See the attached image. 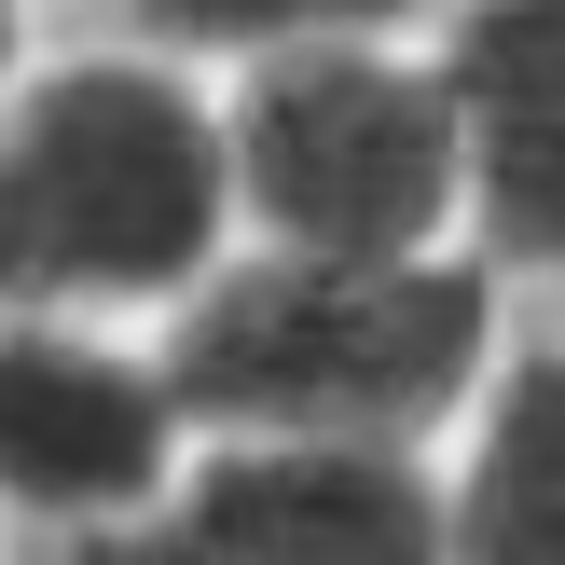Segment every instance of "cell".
I'll list each match as a JSON object with an SVG mask.
<instances>
[{"label": "cell", "mask_w": 565, "mask_h": 565, "mask_svg": "<svg viewBox=\"0 0 565 565\" xmlns=\"http://www.w3.org/2000/svg\"><path fill=\"white\" fill-rule=\"evenodd\" d=\"M235 138L221 70L166 42H70L0 83V303L152 331L235 248Z\"/></svg>", "instance_id": "6da1fadb"}, {"label": "cell", "mask_w": 565, "mask_h": 565, "mask_svg": "<svg viewBox=\"0 0 565 565\" xmlns=\"http://www.w3.org/2000/svg\"><path fill=\"white\" fill-rule=\"evenodd\" d=\"M193 428H386L441 441L511 345V290L483 248H263L235 235L152 318Z\"/></svg>", "instance_id": "7a4b0ae2"}, {"label": "cell", "mask_w": 565, "mask_h": 565, "mask_svg": "<svg viewBox=\"0 0 565 565\" xmlns=\"http://www.w3.org/2000/svg\"><path fill=\"white\" fill-rule=\"evenodd\" d=\"M235 221L263 248H469V138L428 28H345L221 70Z\"/></svg>", "instance_id": "3957f363"}, {"label": "cell", "mask_w": 565, "mask_h": 565, "mask_svg": "<svg viewBox=\"0 0 565 565\" xmlns=\"http://www.w3.org/2000/svg\"><path fill=\"white\" fill-rule=\"evenodd\" d=\"M28 565H441V441L386 428H193L138 524Z\"/></svg>", "instance_id": "277c9868"}, {"label": "cell", "mask_w": 565, "mask_h": 565, "mask_svg": "<svg viewBox=\"0 0 565 565\" xmlns=\"http://www.w3.org/2000/svg\"><path fill=\"white\" fill-rule=\"evenodd\" d=\"M193 456V414L138 318L0 303V524L14 552H70L138 524Z\"/></svg>", "instance_id": "5b68a950"}, {"label": "cell", "mask_w": 565, "mask_h": 565, "mask_svg": "<svg viewBox=\"0 0 565 565\" xmlns=\"http://www.w3.org/2000/svg\"><path fill=\"white\" fill-rule=\"evenodd\" d=\"M428 42L469 138V248L497 290H565V0H441Z\"/></svg>", "instance_id": "8992f818"}, {"label": "cell", "mask_w": 565, "mask_h": 565, "mask_svg": "<svg viewBox=\"0 0 565 565\" xmlns=\"http://www.w3.org/2000/svg\"><path fill=\"white\" fill-rule=\"evenodd\" d=\"M441 565H565V345H497L441 428Z\"/></svg>", "instance_id": "52a82bcc"}, {"label": "cell", "mask_w": 565, "mask_h": 565, "mask_svg": "<svg viewBox=\"0 0 565 565\" xmlns=\"http://www.w3.org/2000/svg\"><path fill=\"white\" fill-rule=\"evenodd\" d=\"M441 0H125L138 42L193 55V70H235V55H276V42H345V28H428Z\"/></svg>", "instance_id": "ba28073f"}, {"label": "cell", "mask_w": 565, "mask_h": 565, "mask_svg": "<svg viewBox=\"0 0 565 565\" xmlns=\"http://www.w3.org/2000/svg\"><path fill=\"white\" fill-rule=\"evenodd\" d=\"M28 70V0H0V83Z\"/></svg>", "instance_id": "9c48e42d"}, {"label": "cell", "mask_w": 565, "mask_h": 565, "mask_svg": "<svg viewBox=\"0 0 565 565\" xmlns=\"http://www.w3.org/2000/svg\"><path fill=\"white\" fill-rule=\"evenodd\" d=\"M0 565H28V552H0Z\"/></svg>", "instance_id": "30bf717a"}]
</instances>
